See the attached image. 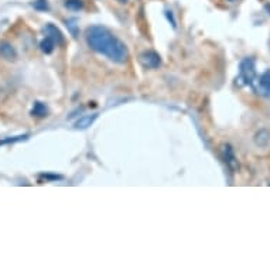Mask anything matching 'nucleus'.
Instances as JSON below:
<instances>
[{
    "label": "nucleus",
    "instance_id": "7",
    "mask_svg": "<svg viewBox=\"0 0 270 270\" xmlns=\"http://www.w3.org/2000/svg\"><path fill=\"white\" fill-rule=\"evenodd\" d=\"M0 57L7 61H14L17 58V51L9 41H0Z\"/></svg>",
    "mask_w": 270,
    "mask_h": 270
},
{
    "label": "nucleus",
    "instance_id": "9",
    "mask_svg": "<svg viewBox=\"0 0 270 270\" xmlns=\"http://www.w3.org/2000/svg\"><path fill=\"white\" fill-rule=\"evenodd\" d=\"M98 113H92V115H84L82 118H79L78 121L75 122V128L76 129H88L93 122L96 121Z\"/></svg>",
    "mask_w": 270,
    "mask_h": 270
},
{
    "label": "nucleus",
    "instance_id": "17",
    "mask_svg": "<svg viewBox=\"0 0 270 270\" xmlns=\"http://www.w3.org/2000/svg\"><path fill=\"white\" fill-rule=\"evenodd\" d=\"M265 10H266V13L270 16V3H268V4H265Z\"/></svg>",
    "mask_w": 270,
    "mask_h": 270
},
{
    "label": "nucleus",
    "instance_id": "16",
    "mask_svg": "<svg viewBox=\"0 0 270 270\" xmlns=\"http://www.w3.org/2000/svg\"><path fill=\"white\" fill-rule=\"evenodd\" d=\"M166 17H167V20L171 23V26H173V28L177 27V24H176V20H174V16H173V13L170 11V10H167L166 11Z\"/></svg>",
    "mask_w": 270,
    "mask_h": 270
},
{
    "label": "nucleus",
    "instance_id": "18",
    "mask_svg": "<svg viewBox=\"0 0 270 270\" xmlns=\"http://www.w3.org/2000/svg\"><path fill=\"white\" fill-rule=\"evenodd\" d=\"M119 3H122V4H125V3H128V0H118Z\"/></svg>",
    "mask_w": 270,
    "mask_h": 270
},
{
    "label": "nucleus",
    "instance_id": "20",
    "mask_svg": "<svg viewBox=\"0 0 270 270\" xmlns=\"http://www.w3.org/2000/svg\"><path fill=\"white\" fill-rule=\"evenodd\" d=\"M268 186H270V181H269V183H268Z\"/></svg>",
    "mask_w": 270,
    "mask_h": 270
},
{
    "label": "nucleus",
    "instance_id": "10",
    "mask_svg": "<svg viewBox=\"0 0 270 270\" xmlns=\"http://www.w3.org/2000/svg\"><path fill=\"white\" fill-rule=\"evenodd\" d=\"M54 47H56V43L51 40V38L44 37L41 40V43H40V48H41V51L43 53H46V54H51L53 51H54Z\"/></svg>",
    "mask_w": 270,
    "mask_h": 270
},
{
    "label": "nucleus",
    "instance_id": "4",
    "mask_svg": "<svg viewBox=\"0 0 270 270\" xmlns=\"http://www.w3.org/2000/svg\"><path fill=\"white\" fill-rule=\"evenodd\" d=\"M221 153H222V158H224V161L226 163V166L228 168L231 170V171H238L239 170V163H238V158L235 156V151H233L232 146L231 144H222L221 146Z\"/></svg>",
    "mask_w": 270,
    "mask_h": 270
},
{
    "label": "nucleus",
    "instance_id": "2",
    "mask_svg": "<svg viewBox=\"0 0 270 270\" xmlns=\"http://www.w3.org/2000/svg\"><path fill=\"white\" fill-rule=\"evenodd\" d=\"M256 78L258 74H256L255 60L252 57H245L239 64V75L236 78V84L241 86H249L252 89L256 82Z\"/></svg>",
    "mask_w": 270,
    "mask_h": 270
},
{
    "label": "nucleus",
    "instance_id": "8",
    "mask_svg": "<svg viewBox=\"0 0 270 270\" xmlns=\"http://www.w3.org/2000/svg\"><path fill=\"white\" fill-rule=\"evenodd\" d=\"M253 140H255L256 146H259V147H266L270 141V132L268 131V129H261V131L255 135Z\"/></svg>",
    "mask_w": 270,
    "mask_h": 270
},
{
    "label": "nucleus",
    "instance_id": "11",
    "mask_svg": "<svg viewBox=\"0 0 270 270\" xmlns=\"http://www.w3.org/2000/svg\"><path fill=\"white\" fill-rule=\"evenodd\" d=\"M47 113H48V109H47V106L44 105V103H41V102L34 103L33 111H31V115H33V116L44 118V116H47Z\"/></svg>",
    "mask_w": 270,
    "mask_h": 270
},
{
    "label": "nucleus",
    "instance_id": "6",
    "mask_svg": "<svg viewBox=\"0 0 270 270\" xmlns=\"http://www.w3.org/2000/svg\"><path fill=\"white\" fill-rule=\"evenodd\" d=\"M43 31H44L46 37L51 38L57 46H61V44L64 43V36H63V33H61L54 24H46V27L43 28Z\"/></svg>",
    "mask_w": 270,
    "mask_h": 270
},
{
    "label": "nucleus",
    "instance_id": "12",
    "mask_svg": "<svg viewBox=\"0 0 270 270\" xmlns=\"http://www.w3.org/2000/svg\"><path fill=\"white\" fill-rule=\"evenodd\" d=\"M64 6H66L68 10L78 11V10H81L84 7V3H82V0H66Z\"/></svg>",
    "mask_w": 270,
    "mask_h": 270
},
{
    "label": "nucleus",
    "instance_id": "19",
    "mask_svg": "<svg viewBox=\"0 0 270 270\" xmlns=\"http://www.w3.org/2000/svg\"><path fill=\"white\" fill-rule=\"evenodd\" d=\"M228 1H231V3H235V1H236V0H228Z\"/></svg>",
    "mask_w": 270,
    "mask_h": 270
},
{
    "label": "nucleus",
    "instance_id": "14",
    "mask_svg": "<svg viewBox=\"0 0 270 270\" xmlns=\"http://www.w3.org/2000/svg\"><path fill=\"white\" fill-rule=\"evenodd\" d=\"M33 7L36 10H40V11H46V10H48V3H47V0H36L33 3Z\"/></svg>",
    "mask_w": 270,
    "mask_h": 270
},
{
    "label": "nucleus",
    "instance_id": "13",
    "mask_svg": "<svg viewBox=\"0 0 270 270\" xmlns=\"http://www.w3.org/2000/svg\"><path fill=\"white\" fill-rule=\"evenodd\" d=\"M67 27H68V30L71 31V34L74 36V37H76L78 36V24H76V19H69L66 21Z\"/></svg>",
    "mask_w": 270,
    "mask_h": 270
},
{
    "label": "nucleus",
    "instance_id": "3",
    "mask_svg": "<svg viewBox=\"0 0 270 270\" xmlns=\"http://www.w3.org/2000/svg\"><path fill=\"white\" fill-rule=\"evenodd\" d=\"M252 91L261 95V96L270 98V69H266L263 74L258 75Z\"/></svg>",
    "mask_w": 270,
    "mask_h": 270
},
{
    "label": "nucleus",
    "instance_id": "1",
    "mask_svg": "<svg viewBox=\"0 0 270 270\" xmlns=\"http://www.w3.org/2000/svg\"><path fill=\"white\" fill-rule=\"evenodd\" d=\"M86 43L93 51L102 54L116 64L128 61L129 51L126 44L102 26H92L86 30Z\"/></svg>",
    "mask_w": 270,
    "mask_h": 270
},
{
    "label": "nucleus",
    "instance_id": "5",
    "mask_svg": "<svg viewBox=\"0 0 270 270\" xmlns=\"http://www.w3.org/2000/svg\"><path fill=\"white\" fill-rule=\"evenodd\" d=\"M139 58L143 67L149 68V69H156L161 64V58L156 51H144V53L140 54Z\"/></svg>",
    "mask_w": 270,
    "mask_h": 270
},
{
    "label": "nucleus",
    "instance_id": "15",
    "mask_svg": "<svg viewBox=\"0 0 270 270\" xmlns=\"http://www.w3.org/2000/svg\"><path fill=\"white\" fill-rule=\"evenodd\" d=\"M28 135H23V136H17V137H14V139H9V140H3V141H0V144H4V143H16V141H20V140H26L27 139Z\"/></svg>",
    "mask_w": 270,
    "mask_h": 270
}]
</instances>
